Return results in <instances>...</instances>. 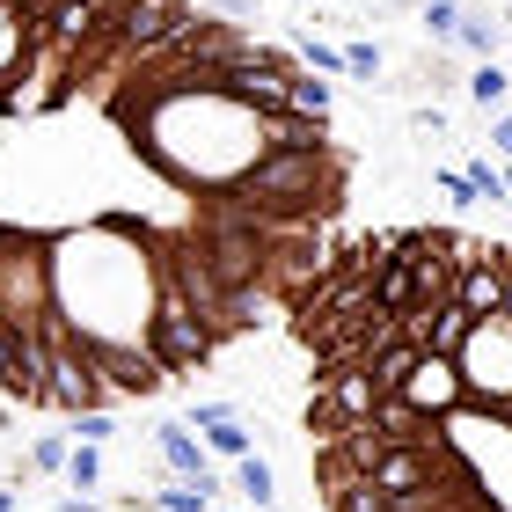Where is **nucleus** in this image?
I'll return each mask as SVG.
<instances>
[{
  "label": "nucleus",
  "mask_w": 512,
  "mask_h": 512,
  "mask_svg": "<svg viewBox=\"0 0 512 512\" xmlns=\"http://www.w3.org/2000/svg\"><path fill=\"white\" fill-rule=\"evenodd\" d=\"M198 227V220H191ZM191 227H139V220H81L52 235V315L88 352H154V322L169 308V256Z\"/></svg>",
  "instance_id": "1"
},
{
  "label": "nucleus",
  "mask_w": 512,
  "mask_h": 512,
  "mask_svg": "<svg viewBox=\"0 0 512 512\" xmlns=\"http://www.w3.org/2000/svg\"><path fill=\"white\" fill-rule=\"evenodd\" d=\"M447 359L461 374V403H469V410H483V417L512 410V308L469 315V330H461V344Z\"/></svg>",
  "instance_id": "2"
},
{
  "label": "nucleus",
  "mask_w": 512,
  "mask_h": 512,
  "mask_svg": "<svg viewBox=\"0 0 512 512\" xmlns=\"http://www.w3.org/2000/svg\"><path fill=\"white\" fill-rule=\"evenodd\" d=\"M52 322V242L0 235V330L44 337Z\"/></svg>",
  "instance_id": "3"
},
{
  "label": "nucleus",
  "mask_w": 512,
  "mask_h": 512,
  "mask_svg": "<svg viewBox=\"0 0 512 512\" xmlns=\"http://www.w3.org/2000/svg\"><path fill=\"white\" fill-rule=\"evenodd\" d=\"M37 22H44V0H0V96H15L30 74Z\"/></svg>",
  "instance_id": "4"
},
{
  "label": "nucleus",
  "mask_w": 512,
  "mask_h": 512,
  "mask_svg": "<svg viewBox=\"0 0 512 512\" xmlns=\"http://www.w3.org/2000/svg\"><path fill=\"white\" fill-rule=\"evenodd\" d=\"M154 454H161V469H169L176 483H198L205 498H213V491H227V483H220V469L205 461V447L191 439V425H154Z\"/></svg>",
  "instance_id": "5"
},
{
  "label": "nucleus",
  "mask_w": 512,
  "mask_h": 512,
  "mask_svg": "<svg viewBox=\"0 0 512 512\" xmlns=\"http://www.w3.org/2000/svg\"><path fill=\"white\" fill-rule=\"evenodd\" d=\"M235 491H242L256 512H271V505H278V476H271V461H264V454L235 461Z\"/></svg>",
  "instance_id": "6"
},
{
  "label": "nucleus",
  "mask_w": 512,
  "mask_h": 512,
  "mask_svg": "<svg viewBox=\"0 0 512 512\" xmlns=\"http://www.w3.org/2000/svg\"><path fill=\"white\" fill-rule=\"evenodd\" d=\"M30 476H66V461H74V432H44V439H30Z\"/></svg>",
  "instance_id": "7"
},
{
  "label": "nucleus",
  "mask_w": 512,
  "mask_h": 512,
  "mask_svg": "<svg viewBox=\"0 0 512 512\" xmlns=\"http://www.w3.org/2000/svg\"><path fill=\"white\" fill-rule=\"evenodd\" d=\"M147 505L154 512H213V498H205L198 483H176V476H161L154 491H147Z\"/></svg>",
  "instance_id": "8"
},
{
  "label": "nucleus",
  "mask_w": 512,
  "mask_h": 512,
  "mask_svg": "<svg viewBox=\"0 0 512 512\" xmlns=\"http://www.w3.org/2000/svg\"><path fill=\"white\" fill-rule=\"evenodd\" d=\"M205 447H213L220 461H249V454H256V432L242 425V417H227V425H213V432H205Z\"/></svg>",
  "instance_id": "9"
},
{
  "label": "nucleus",
  "mask_w": 512,
  "mask_h": 512,
  "mask_svg": "<svg viewBox=\"0 0 512 512\" xmlns=\"http://www.w3.org/2000/svg\"><path fill=\"white\" fill-rule=\"evenodd\" d=\"M66 491H81V498L103 491V447H74V461H66Z\"/></svg>",
  "instance_id": "10"
},
{
  "label": "nucleus",
  "mask_w": 512,
  "mask_h": 512,
  "mask_svg": "<svg viewBox=\"0 0 512 512\" xmlns=\"http://www.w3.org/2000/svg\"><path fill=\"white\" fill-rule=\"evenodd\" d=\"M505 88H512V74H505V66H498V59H483V66H476V74H469V96H476L483 110H498V103H505Z\"/></svg>",
  "instance_id": "11"
},
{
  "label": "nucleus",
  "mask_w": 512,
  "mask_h": 512,
  "mask_svg": "<svg viewBox=\"0 0 512 512\" xmlns=\"http://www.w3.org/2000/svg\"><path fill=\"white\" fill-rule=\"evenodd\" d=\"M110 439H118V417H110V410L74 417V447H110Z\"/></svg>",
  "instance_id": "12"
},
{
  "label": "nucleus",
  "mask_w": 512,
  "mask_h": 512,
  "mask_svg": "<svg viewBox=\"0 0 512 512\" xmlns=\"http://www.w3.org/2000/svg\"><path fill=\"white\" fill-rule=\"evenodd\" d=\"M461 22H469V15H461V0H425V30L432 37H461Z\"/></svg>",
  "instance_id": "13"
},
{
  "label": "nucleus",
  "mask_w": 512,
  "mask_h": 512,
  "mask_svg": "<svg viewBox=\"0 0 512 512\" xmlns=\"http://www.w3.org/2000/svg\"><path fill=\"white\" fill-rule=\"evenodd\" d=\"M454 44H469L476 59H491V52H498V22H461V37H454Z\"/></svg>",
  "instance_id": "14"
},
{
  "label": "nucleus",
  "mask_w": 512,
  "mask_h": 512,
  "mask_svg": "<svg viewBox=\"0 0 512 512\" xmlns=\"http://www.w3.org/2000/svg\"><path fill=\"white\" fill-rule=\"evenodd\" d=\"M344 66H352V74H366V81H374V74H381V44H344Z\"/></svg>",
  "instance_id": "15"
},
{
  "label": "nucleus",
  "mask_w": 512,
  "mask_h": 512,
  "mask_svg": "<svg viewBox=\"0 0 512 512\" xmlns=\"http://www.w3.org/2000/svg\"><path fill=\"white\" fill-rule=\"evenodd\" d=\"M227 417H242V410H235V403H191V425H198V432L227 425Z\"/></svg>",
  "instance_id": "16"
},
{
  "label": "nucleus",
  "mask_w": 512,
  "mask_h": 512,
  "mask_svg": "<svg viewBox=\"0 0 512 512\" xmlns=\"http://www.w3.org/2000/svg\"><path fill=\"white\" fill-rule=\"evenodd\" d=\"M198 8H213V15H227V22H249L256 0H198Z\"/></svg>",
  "instance_id": "17"
},
{
  "label": "nucleus",
  "mask_w": 512,
  "mask_h": 512,
  "mask_svg": "<svg viewBox=\"0 0 512 512\" xmlns=\"http://www.w3.org/2000/svg\"><path fill=\"white\" fill-rule=\"evenodd\" d=\"M491 154L512 161V118H491Z\"/></svg>",
  "instance_id": "18"
},
{
  "label": "nucleus",
  "mask_w": 512,
  "mask_h": 512,
  "mask_svg": "<svg viewBox=\"0 0 512 512\" xmlns=\"http://www.w3.org/2000/svg\"><path fill=\"white\" fill-rule=\"evenodd\" d=\"M52 512H110V505H96V498H66V505H52Z\"/></svg>",
  "instance_id": "19"
},
{
  "label": "nucleus",
  "mask_w": 512,
  "mask_h": 512,
  "mask_svg": "<svg viewBox=\"0 0 512 512\" xmlns=\"http://www.w3.org/2000/svg\"><path fill=\"white\" fill-rule=\"evenodd\" d=\"M0 512H22V491H8V483H0Z\"/></svg>",
  "instance_id": "20"
},
{
  "label": "nucleus",
  "mask_w": 512,
  "mask_h": 512,
  "mask_svg": "<svg viewBox=\"0 0 512 512\" xmlns=\"http://www.w3.org/2000/svg\"><path fill=\"white\" fill-rule=\"evenodd\" d=\"M498 169H505V198H512V161H498Z\"/></svg>",
  "instance_id": "21"
},
{
  "label": "nucleus",
  "mask_w": 512,
  "mask_h": 512,
  "mask_svg": "<svg viewBox=\"0 0 512 512\" xmlns=\"http://www.w3.org/2000/svg\"><path fill=\"white\" fill-rule=\"evenodd\" d=\"M44 8H52V0H44Z\"/></svg>",
  "instance_id": "22"
},
{
  "label": "nucleus",
  "mask_w": 512,
  "mask_h": 512,
  "mask_svg": "<svg viewBox=\"0 0 512 512\" xmlns=\"http://www.w3.org/2000/svg\"><path fill=\"white\" fill-rule=\"evenodd\" d=\"M505 512H512V505H505Z\"/></svg>",
  "instance_id": "23"
}]
</instances>
